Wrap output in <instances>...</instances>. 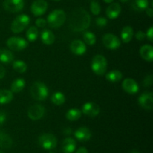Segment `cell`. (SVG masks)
Returning a JSON list of instances; mask_svg holds the SVG:
<instances>
[{"instance_id": "6da1fadb", "label": "cell", "mask_w": 153, "mask_h": 153, "mask_svg": "<svg viewBox=\"0 0 153 153\" xmlns=\"http://www.w3.org/2000/svg\"><path fill=\"white\" fill-rule=\"evenodd\" d=\"M91 18L85 9L79 7L71 13L69 19V27L74 32L84 31L89 28Z\"/></svg>"}, {"instance_id": "7a4b0ae2", "label": "cell", "mask_w": 153, "mask_h": 153, "mask_svg": "<svg viewBox=\"0 0 153 153\" xmlns=\"http://www.w3.org/2000/svg\"><path fill=\"white\" fill-rule=\"evenodd\" d=\"M67 16L61 9H55L47 16V23L52 28H58L65 22Z\"/></svg>"}, {"instance_id": "3957f363", "label": "cell", "mask_w": 153, "mask_h": 153, "mask_svg": "<svg viewBox=\"0 0 153 153\" xmlns=\"http://www.w3.org/2000/svg\"><path fill=\"white\" fill-rule=\"evenodd\" d=\"M31 95L33 99L37 101H43L49 96V89L44 83L35 82L31 87Z\"/></svg>"}, {"instance_id": "277c9868", "label": "cell", "mask_w": 153, "mask_h": 153, "mask_svg": "<svg viewBox=\"0 0 153 153\" xmlns=\"http://www.w3.org/2000/svg\"><path fill=\"white\" fill-rule=\"evenodd\" d=\"M107 60L102 55H97L93 58L91 61V69L95 74L103 76L107 70Z\"/></svg>"}, {"instance_id": "5b68a950", "label": "cell", "mask_w": 153, "mask_h": 153, "mask_svg": "<svg viewBox=\"0 0 153 153\" xmlns=\"http://www.w3.org/2000/svg\"><path fill=\"white\" fill-rule=\"evenodd\" d=\"M30 21H31V19L28 15L20 14L17 16L13 19L10 25V29L12 32L14 34H19L22 32L29 25Z\"/></svg>"}, {"instance_id": "8992f818", "label": "cell", "mask_w": 153, "mask_h": 153, "mask_svg": "<svg viewBox=\"0 0 153 153\" xmlns=\"http://www.w3.org/2000/svg\"><path fill=\"white\" fill-rule=\"evenodd\" d=\"M38 143L46 150H52L57 146V139L52 134L45 133L39 137Z\"/></svg>"}, {"instance_id": "52a82bcc", "label": "cell", "mask_w": 153, "mask_h": 153, "mask_svg": "<svg viewBox=\"0 0 153 153\" xmlns=\"http://www.w3.org/2000/svg\"><path fill=\"white\" fill-rule=\"evenodd\" d=\"M7 46L13 51H21L28 47V43L26 40L19 37H11L6 42Z\"/></svg>"}, {"instance_id": "ba28073f", "label": "cell", "mask_w": 153, "mask_h": 153, "mask_svg": "<svg viewBox=\"0 0 153 153\" xmlns=\"http://www.w3.org/2000/svg\"><path fill=\"white\" fill-rule=\"evenodd\" d=\"M102 43L107 49H112V50L118 49L121 45L120 39L115 34L111 33H108L103 36Z\"/></svg>"}, {"instance_id": "9c48e42d", "label": "cell", "mask_w": 153, "mask_h": 153, "mask_svg": "<svg viewBox=\"0 0 153 153\" xmlns=\"http://www.w3.org/2000/svg\"><path fill=\"white\" fill-rule=\"evenodd\" d=\"M24 4V0H4L3 7L10 13H17L23 9Z\"/></svg>"}, {"instance_id": "30bf717a", "label": "cell", "mask_w": 153, "mask_h": 153, "mask_svg": "<svg viewBox=\"0 0 153 153\" xmlns=\"http://www.w3.org/2000/svg\"><path fill=\"white\" fill-rule=\"evenodd\" d=\"M45 114V108L42 105L36 104L31 106L28 110V117L31 120H40Z\"/></svg>"}, {"instance_id": "8fae6325", "label": "cell", "mask_w": 153, "mask_h": 153, "mask_svg": "<svg viewBox=\"0 0 153 153\" xmlns=\"http://www.w3.org/2000/svg\"><path fill=\"white\" fill-rule=\"evenodd\" d=\"M48 8V3L45 0H35L31 4V13L36 16H42L46 13Z\"/></svg>"}, {"instance_id": "7c38bea8", "label": "cell", "mask_w": 153, "mask_h": 153, "mask_svg": "<svg viewBox=\"0 0 153 153\" xmlns=\"http://www.w3.org/2000/svg\"><path fill=\"white\" fill-rule=\"evenodd\" d=\"M138 104L146 110H152L153 108V95L152 92L143 93L138 97Z\"/></svg>"}, {"instance_id": "4fadbf2b", "label": "cell", "mask_w": 153, "mask_h": 153, "mask_svg": "<svg viewBox=\"0 0 153 153\" xmlns=\"http://www.w3.org/2000/svg\"><path fill=\"white\" fill-rule=\"evenodd\" d=\"M100 106L92 102H88L83 105L82 108V113L90 117H95L100 114Z\"/></svg>"}, {"instance_id": "5bb4252c", "label": "cell", "mask_w": 153, "mask_h": 153, "mask_svg": "<svg viewBox=\"0 0 153 153\" xmlns=\"http://www.w3.org/2000/svg\"><path fill=\"white\" fill-rule=\"evenodd\" d=\"M122 88L126 92L128 93V94H131V95L137 94L139 91L138 84L135 80H134L133 79H130V78L124 79L122 83Z\"/></svg>"}, {"instance_id": "9a60e30c", "label": "cell", "mask_w": 153, "mask_h": 153, "mask_svg": "<svg viewBox=\"0 0 153 153\" xmlns=\"http://www.w3.org/2000/svg\"><path fill=\"white\" fill-rule=\"evenodd\" d=\"M70 50L76 55H82L86 52V44L81 40H75L70 44Z\"/></svg>"}, {"instance_id": "2e32d148", "label": "cell", "mask_w": 153, "mask_h": 153, "mask_svg": "<svg viewBox=\"0 0 153 153\" xmlns=\"http://www.w3.org/2000/svg\"><path fill=\"white\" fill-rule=\"evenodd\" d=\"M74 136L79 141L85 142L88 141L91 138L92 134L89 128L83 126L76 130V131L74 132Z\"/></svg>"}, {"instance_id": "e0dca14e", "label": "cell", "mask_w": 153, "mask_h": 153, "mask_svg": "<svg viewBox=\"0 0 153 153\" xmlns=\"http://www.w3.org/2000/svg\"><path fill=\"white\" fill-rule=\"evenodd\" d=\"M121 13V6L119 3H111L106 9V15L111 19H114Z\"/></svg>"}, {"instance_id": "ac0fdd59", "label": "cell", "mask_w": 153, "mask_h": 153, "mask_svg": "<svg viewBox=\"0 0 153 153\" xmlns=\"http://www.w3.org/2000/svg\"><path fill=\"white\" fill-rule=\"evenodd\" d=\"M140 55L143 60L149 62L153 61V48L152 45L145 44L140 49Z\"/></svg>"}, {"instance_id": "d6986e66", "label": "cell", "mask_w": 153, "mask_h": 153, "mask_svg": "<svg viewBox=\"0 0 153 153\" xmlns=\"http://www.w3.org/2000/svg\"><path fill=\"white\" fill-rule=\"evenodd\" d=\"M76 142L72 137L64 139L62 143V150L64 153H73L76 150Z\"/></svg>"}, {"instance_id": "ffe728a7", "label": "cell", "mask_w": 153, "mask_h": 153, "mask_svg": "<svg viewBox=\"0 0 153 153\" xmlns=\"http://www.w3.org/2000/svg\"><path fill=\"white\" fill-rule=\"evenodd\" d=\"M42 42L46 45H52L55 42V35L52 31L49 29H43L40 34Z\"/></svg>"}, {"instance_id": "44dd1931", "label": "cell", "mask_w": 153, "mask_h": 153, "mask_svg": "<svg viewBox=\"0 0 153 153\" xmlns=\"http://www.w3.org/2000/svg\"><path fill=\"white\" fill-rule=\"evenodd\" d=\"M13 140L11 137L5 133L0 130V147L3 149H9L12 146Z\"/></svg>"}, {"instance_id": "7402d4cb", "label": "cell", "mask_w": 153, "mask_h": 153, "mask_svg": "<svg viewBox=\"0 0 153 153\" xmlns=\"http://www.w3.org/2000/svg\"><path fill=\"white\" fill-rule=\"evenodd\" d=\"M134 36V30L132 27L129 25H126L124 28H123L121 31V39L123 41V43H129Z\"/></svg>"}, {"instance_id": "603a6c76", "label": "cell", "mask_w": 153, "mask_h": 153, "mask_svg": "<svg viewBox=\"0 0 153 153\" xmlns=\"http://www.w3.org/2000/svg\"><path fill=\"white\" fill-rule=\"evenodd\" d=\"M13 54L10 50L5 49H0V62L2 64H10L13 61Z\"/></svg>"}, {"instance_id": "cb8c5ba5", "label": "cell", "mask_w": 153, "mask_h": 153, "mask_svg": "<svg viewBox=\"0 0 153 153\" xmlns=\"http://www.w3.org/2000/svg\"><path fill=\"white\" fill-rule=\"evenodd\" d=\"M105 78L108 82L111 83H116L122 79L123 73L118 70H113L105 75Z\"/></svg>"}, {"instance_id": "d4e9b609", "label": "cell", "mask_w": 153, "mask_h": 153, "mask_svg": "<svg viewBox=\"0 0 153 153\" xmlns=\"http://www.w3.org/2000/svg\"><path fill=\"white\" fill-rule=\"evenodd\" d=\"M13 98V93L9 90H0V105H5L10 102Z\"/></svg>"}, {"instance_id": "484cf974", "label": "cell", "mask_w": 153, "mask_h": 153, "mask_svg": "<svg viewBox=\"0 0 153 153\" xmlns=\"http://www.w3.org/2000/svg\"><path fill=\"white\" fill-rule=\"evenodd\" d=\"M25 86V81L22 78L16 79L12 82L10 86V91L12 93H19L24 89Z\"/></svg>"}, {"instance_id": "4316f807", "label": "cell", "mask_w": 153, "mask_h": 153, "mask_svg": "<svg viewBox=\"0 0 153 153\" xmlns=\"http://www.w3.org/2000/svg\"><path fill=\"white\" fill-rule=\"evenodd\" d=\"M65 100L66 98L64 94L63 93L59 92V91L55 92L52 94V97H51V101L55 105H63L65 102Z\"/></svg>"}, {"instance_id": "83f0119b", "label": "cell", "mask_w": 153, "mask_h": 153, "mask_svg": "<svg viewBox=\"0 0 153 153\" xmlns=\"http://www.w3.org/2000/svg\"><path fill=\"white\" fill-rule=\"evenodd\" d=\"M82 117V111L78 108H71L67 111L66 118L70 121L78 120Z\"/></svg>"}, {"instance_id": "f1b7e54d", "label": "cell", "mask_w": 153, "mask_h": 153, "mask_svg": "<svg viewBox=\"0 0 153 153\" xmlns=\"http://www.w3.org/2000/svg\"><path fill=\"white\" fill-rule=\"evenodd\" d=\"M132 7L134 10L142 11L145 10L149 7V1L148 0H134L132 3Z\"/></svg>"}, {"instance_id": "f546056e", "label": "cell", "mask_w": 153, "mask_h": 153, "mask_svg": "<svg viewBox=\"0 0 153 153\" xmlns=\"http://www.w3.org/2000/svg\"><path fill=\"white\" fill-rule=\"evenodd\" d=\"M39 35V31L37 27L31 26L26 31V37L28 41L34 42L37 39Z\"/></svg>"}, {"instance_id": "4dcf8cb0", "label": "cell", "mask_w": 153, "mask_h": 153, "mask_svg": "<svg viewBox=\"0 0 153 153\" xmlns=\"http://www.w3.org/2000/svg\"><path fill=\"white\" fill-rule=\"evenodd\" d=\"M83 39L85 40V43L88 46H93L95 44L97 41V37L95 34L91 31H85L83 34Z\"/></svg>"}, {"instance_id": "1f68e13d", "label": "cell", "mask_w": 153, "mask_h": 153, "mask_svg": "<svg viewBox=\"0 0 153 153\" xmlns=\"http://www.w3.org/2000/svg\"><path fill=\"white\" fill-rule=\"evenodd\" d=\"M13 68L16 72L19 73H23L26 72L27 70V64L24 61L17 60V61H13Z\"/></svg>"}, {"instance_id": "d6a6232c", "label": "cell", "mask_w": 153, "mask_h": 153, "mask_svg": "<svg viewBox=\"0 0 153 153\" xmlns=\"http://www.w3.org/2000/svg\"><path fill=\"white\" fill-rule=\"evenodd\" d=\"M90 8H91V13L94 15H99L101 12V7H100V4H99L98 1H92L91 3V6H90Z\"/></svg>"}, {"instance_id": "836d02e7", "label": "cell", "mask_w": 153, "mask_h": 153, "mask_svg": "<svg viewBox=\"0 0 153 153\" xmlns=\"http://www.w3.org/2000/svg\"><path fill=\"white\" fill-rule=\"evenodd\" d=\"M153 82L152 75H148L145 77V79L143 81V85L145 88H149L152 86Z\"/></svg>"}, {"instance_id": "e575fe53", "label": "cell", "mask_w": 153, "mask_h": 153, "mask_svg": "<svg viewBox=\"0 0 153 153\" xmlns=\"http://www.w3.org/2000/svg\"><path fill=\"white\" fill-rule=\"evenodd\" d=\"M96 24L100 28H103V27L106 26L108 24V20L105 17H98L96 19Z\"/></svg>"}, {"instance_id": "d590c367", "label": "cell", "mask_w": 153, "mask_h": 153, "mask_svg": "<svg viewBox=\"0 0 153 153\" xmlns=\"http://www.w3.org/2000/svg\"><path fill=\"white\" fill-rule=\"evenodd\" d=\"M46 23H47L46 20V19H43V18H38V19H36L35 21L36 25H37L38 28H43L46 25Z\"/></svg>"}, {"instance_id": "8d00e7d4", "label": "cell", "mask_w": 153, "mask_h": 153, "mask_svg": "<svg viewBox=\"0 0 153 153\" xmlns=\"http://www.w3.org/2000/svg\"><path fill=\"white\" fill-rule=\"evenodd\" d=\"M135 37L139 41H142L146 38V33H144L142 31H138L135 34Z\"/></svg>"}, {"instance_id": "74e56055", "label": "cell", "mask_w": 153, "mask_h": 153, "mask_svg": "<svg viewBox=\"0 0 153 153\" xmlns=\"http://www.w3.org/2000/svg\"><path fill=\"white\" fill-rule=\"evenodd\" d=\"M6 120H7V114L4 111H0V126H1L5 123Z\"/></svg>"}, {"instance_id": "f35d334b", "label": "cell", "mask_w": 153, "mask_h": 153, "mask_svg": "<svg viewBox=\"0 0 153 153\" xmlns=\"http://www.w3.org/2000/svg\"><path fill=\"white\" fill-rule=\"evenodd\" d=\"M146 37L149 39L150 42L153 41V27L151 26L149 29L147 30L146 33Z\"/></svg>"}, {"instance_id": "ab89813d", "label": "cell", "mask_w": 153, "mask_h": 153, "mask_svg": "<svg viewBox=\"0 0 153 153\" xmlns=\"http://www.w3.org/2000/svg\"><path fill=\"white\" fill-rule=\"evenodd\" d=\"M5 73H6L5 69L4 68V67H3L1 64H0V79H3V78L4 77Z\"/></svg>"}, {"instance_id": "60d3db41", "label": "cell", "mask_w": 153, "mask_h": 153, "mask_svg": "<svg viewBox=\"0 0 153 153\" xmlns=\"http://www.w3.org/2000/svg\"><path fill=\"white\" fill-rule=\"evenodd\" d=\"M146 14L148 15V16H149V17H152V15H153V10H152V7H148L146 9Z\"/></svg>"}, {"instance_id": "b9f144b4", "label": "cell", "mask_w": 153, "mask_h": 153, "mask_svg": "<svg viewBox=\"0 0 153 153\" xmlns=\"http://www.w3.org/2000/svg\"><path fill=\"white\" fill-rule=\"evenodd\" d=\"M76 153H88V150L85 147L82 146V147H80L77 151H76Z\"/></svg>"}, {"instance_id": "7bdbcfd3", "label": "cell", "mask_w": 153, "mask_h": 153, "mask_svg": "<svg viewBox=\"0 0 153 153\" xmlns=\"http://www.w3.org/2000/svg\"><path fill=\"white\" fill-rule=\"evenodd\" d=\"M64 134H70L72 133V129L70 128H67L65 130H64Z\"/></svg>"}, {"instance_id": "ee69618b", "label": "cell", "mask_w": 153, "mask_h": 153, "mask_svg": "<svg viewBox=\"0 0 153 153\" xmlns=\"http://www.w3.org/2000/svg\"><path fill=\"white\" fill-rule=\"evenodd\" d=\"M103 1H104L105 3H108L109 4V3H111L114 0H103Z\"/></svg>"}, {"instance_id": "f6af8a7d", "label": "cell", "mask_w": 153, "mask_h": 153, "mask_svg": "<svg viewBox=\"0 0 153 153\" xmlns=\"http://www.w3.org/2000/svg\"><path fill=\"white\" fill-rule=\"evenodd\" d=\"M130 153H140V152H139L138 150H137V149H133V150L131 151V152Z\"/></svg>"}, {"instance_id": "bcb514c9", "label": "cell", "mask_w": 153, "mask_h": 153, "mask_svg": "<svg viewBox=\"0 0 153 153\" xmlns=\"http://www.w3.org/2000/svg\"><path fill=\"white\" fill-rule=\"evenodd\" d=\"M120 1H122V2H126V1H128V0H120Z\"/></svg>"}, {"instance_id": "7dc6e473", "label": "cell", "mask_w": 153, "mask_h": 153, "mask_svg": "<svg viewBox=\"0 0 153 153\" xmlns=\"http://www.w3.org/2000/svg\"><path fill=\"white\" fill-rule=\"evenodd\" d=\"M53 1H61V0H53Z\"/></svg>"}, {"instance_id": "c3c4849f", "label": "cell", "mask_w": 153, "mask_h": 153, "mask_svg": "<svg viewBox=\"0 0 153 153\" xmlns=\"http://www.w3.org/2000/svg\"><path fill=\"white\" fill-rule=\"evenodd\" d=\"M0 153H4V152H2V151H0Z\"/></svg>"}, {"instance_id": "681fc988", "label": "cell", "mask_w": 153, "mask_h": 153, "mask_svg": "<svg viewBox=\"0 0 153 153\" xmlns=\"http://www.w3.org/2000/svg\"><path fill=\"white\" fill-rule=\"evenodd\" d=\"M50 153H53V152H50Z\"/></svg>"}]
</instances>
